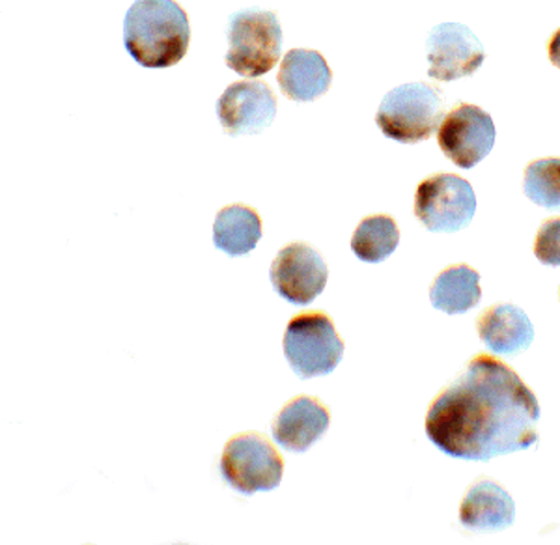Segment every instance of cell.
Returning <instances> with one entry per match:
<instances>
[{"label": "cell", "instance_id": "1", "mask_svg": "<svg viewBox=\"0 0 560 545\" xmlns=\"http://www.w3.org/2000/svg\"><path fill=\"white\" fill-rule=\"evenodd\" d=\"M538 420L540 404L522 378L504 362L478 356L433 399L424 426L446 456L490 462L535 447Z\"/></svg>", "mask_w": 560, "mask_h": 545}, {"label": "cell", "instance_id": "2", "mask_svg": "<svg viewBox=\"0 0 560 545\" xmlns=\"http://www.w3.org/2000/svg\"><path fill=\"white\" fill-rule=\"evenodd\" d=\"M189 42V18L176 0H135L124 18V45L142 68H173Z\"/></svg>", "mask_w": 560, "mask_h": 545}, {"label": "cell", "instance_id": "3", "mask_svg": "<svg viewBox=\"0 0 560 545\" xmlns=\"http://www.w3.org/2000/svg\"><path fill=\"white\" fill-rule=\"evenodd\" d=\"M224 62L237 76L260 77L273 70L282 53V28L277 13L247 8L232 13L226 28Z\"/></svg>", "mask_w": 560, "mask_h": 545}, {"label": "cell", "instance_id": "4", "mask_svg": "<svg viewBox=\"0 0 560 545\" xmlns=\"http://www.w3.org/2000/svg\"><path fill=\"white\" fill-rule=\"evenodd\" d=\"M441 120H445L443 95L427 83L401 84L390 90L376 115L382 134L400 144L430 139Z\"/></svg>", "mask_w": 560, "mask_h": 545}, {"label": "cell", "instance_id": "5", "mask_svg": "<svg viewBox=\"0 0 560 545\" xmlns=\"http://www.w3.org/2000/svg\"><path fill=\"white\" fill-rule=\"evenodd\" d=\"M284 356L301 380L329 375L342 361L345 343L324 312L293 317L284 335Z\"/></svg>", "mask_w": 560, "mask_h": 545}, {"label": "cell", "instance_id": "6", "mask_svg": "<svg viewBox=\"0 0 560 545\" xmlns=\"http://www.w3.org/2000/svg\"><path fill=\"white\" fill-rule=\"evenodd\" d=\"M477 197L471 184L456 174H435L424 179L415 197V216L430 232L454 234L471 224Z\"/></svg>", "mask_w": 560, "mask_h": 545}, {"label": "cell", "instance_id": "7", "mask_svg": "<svg viewBox=\"0 0 560 545\" xmlns=\"http://www.w3.org/2000/svg\"><path fill=\"white\" fill-rule=\"evenodd\" d=\"M221 476L243 495L271 491L282 480V457L261 436L243 433L224 447Z\"/></svg>", "mask_w": 560, "mask_h": 545}, {"label": "cell", "instance_id": "8", "mask_svg": "<svg viewBox=\"0 0 560 545\" xmlns=\"http://www.w3.org/2000/svg\"><path fill=\"white\" fill-rule=\"evenodd\" d=\"M438 142L454 165L472 169L493 150L495 124L482 108L462 103L445 116L438 131Z\"/></svg>", "mask_w": 560, "mask_h": 545}, {"label": "cell", "instance_id": "9", "mask_svg": "<svg viewBox=\"0 0 560 545\" xmlns=\"http://www.w3.org/2000/svg\"><path fill=\"white\" fill-rule=\"evenodd\" d=\"M428 76L453 83L475 73L485 63V47L475 32L462 23L433 26L427 39Z\"/></svg>", "mask_w": 560, "mask_h": 545}, {"label": "cell", "instance_id": "10", "mask_svg": "<svg viewBox=\"0 0 560 545\" xmlns=\"http://www.w3.org/2000/svg\"><path fill=\"white\" fill-rule=\"evenodd\" d=\"M215 111L230 137L258 135L273 124L277 97L264 81H237L224 90Z\"/></svg>", "mask_w": 560, "mask_h": 545}, {"label": "cell", "instance_id": "11", "mask_svg": "<svg viewBox=\"0 0 560 545\" xmlns=\"http://www.w3.org/2000/svg\"><path fill=\"white\" fill-rule=\"evenodd\" d=\"M271 285L288 303H313L327 285L324 258L305 243H292L282 248L271 264Z\"/></svg>", "mask_w": 560, "mask_h": 545}, {"label": "cell", "instance_id": "12", "mask_svg": "<svg viewBox=\"0 0 560 545\" xmlns=\"http://www.w3.org/2000/svg\"><path fill=\"white\" fill-rule=\"evenodd\" d=\"M516 518V505L509 491L490 478H480L467 489L459 523L471 533H499L509 529Z\"/></svg>", "mask_w": 560, "mask_h": 545}, {"label": "cell", "instance_id": "13", "mask_svg": "<svg viewBox=\"0 0 560 545\" xmlns=\"http://www.w3.org/2000/svg\"><path fill=\"white\" fill-rule=\"evenodd\" d=\"M477 329L486 348L497 356H520L535 340V327L527 314L512 303L493 304L482 312Z\"/></svg>", "mask_w": 560, "mask_h": 545}, {"label": "cell", "instance_id": "14", "mask_svg": "<svg viewBox=\"0 0 560 545\" xmlns=\"http://www.w3.org/2000/svg\"><path fill=\"white\" fill-rule=\"evenodd\" d=\"M331 425V415L318 399L301 396L290 402L273 422V439L284 451L303 454Z\"/></svg>", "mask_w": 560, "mask_h": 545}, {"label": "cell", "instance_id": "15", "mask_svg": "<svg viewBox=\"0 0 560 545\" xmlns=\"http://www.w3.org/2000/svg\"><path fill=\"white\" fill-rule=\"evenodd\" d=\"M332 71L318 51L292 49L282 58L279 86L288 100L311 103L331 89Z\"/></svg>", "mask_w": 560, "mask_h": 545}, {"label": "cell", "instance_id": "16", "mask_svg": "<svg viewBox=\"0 0 560 545\" xmlns=\"http://www.w3.org/2000/svg\"><path fill=\"white\" fill-rule=\"evenodd\" d=\"M480 299H482L480 275L465 264L446 267L445 271H441L438 279L433 280L432 290H430L433 309L451 316L471 311L478 306Z\"/></svg>", "mask_w": 560, "mask_h": 545}, {"label": "cell", "instance_id": "17", "mask_svg": "<svg viewBox=\"0 0 560 545\" xmlns=\"http://www.w3.org/2000/svg\"><path fill=\"white\" fill-rule=\"evenodd\" d=\"M261 240V221L247 206H229L213 224V243L232 258L247 256Z\"/></svg>", "mask_w": 560, "mask_h": 545}, {"label": "cell", "instance_id": "18", "mask_svg": "<svg viewBox=\"0 0 560 545\" xmlns=\"http://www.w3.org/2000/svg\"><path fill=\"white\" fill-rule=\"evenodd\" d=\"M400 243V230L395 219L388 216L366 217L357 227L351 251L359 260L380 264L395 253Z\"/></svg>", "mask_w": 560, "mask_h": 545}, {"label": "cell", "instance_id": "19", "mask_svg": "<svg viewBox=\"0 0 560 545\" xmlns=\"http://www.w3.org/2000/svg\"><path fill=\"white\" fill-rule=\"evenodd\" d=\"M525 197L546 210H560V159L533 161L523 178Z\"/></svg>", "mask_w": 560, "mask_h": 545}, {"label": "cell", "instance_id": "20", "mask_svg": "<svg viewBox=\"0 0 560 545\" xmlns=\"http://www.w3.org/2000/svg\"><path fill=\"white\" fill-rule=\"evenodd\" d=\"M535 254L544 266L560 267V217L541 222L536 234Z\"/></svg>", "mask_w": 560, "mask_h": 545}, {"label": "cell", "instance_id": "21", "mask_svg": "<svg viewBox=\"0 0 560 545\" xmlns=\"http://www.w3.org/2000/svg\"><path fill=\"white\" fill-rule=\"evenodd\" d=\"M549 60L560 70V31L555 32L549 39Z\"/></svg>", "mask_w": 560, "mask_h": 545}]
</instances>
